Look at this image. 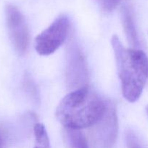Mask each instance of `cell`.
<instances>
[{"mask_svg": "<svg viewBox=\"0 0 148 148\" xmlns=\"http://www.w3.org/2000/svg\"><path fill=\"white\" fill-rule=\"evenodd\" d=\"M108 102L88 85L65 95L56 109V118L66 129L91 128L103 117Z\"/></svg>", "mask_w": 148, "mask_h": 148, "instance_id": "6da1fadb", "label": "cell"}, {"mask_svg": "<svg viewBox=\"0 0 148 148\" xmlns=\"http://www.w3.org/2000/svg\"><path fill=\"white\" fill-rule=\"evenodd\" d=\"M122 93L129 102H136L142 93L148 78V58L139 49H126L115 35L112 37Z\"/></svg>", "mask_w": 148, "mask_h": 148, "instance_id": "7a4b0ae2", "label": "cell"}, {"mask_svg": "<svg viewBox=\"0 0 148 148\" xmlns=\"http://www.w3.org/2000/svg\"><path fill=\"white\" fill-rule=\"evenodd\" d=\"M65 82L68 89L75 90L87 85L89 72L85 56L75 39H71L66 49Z\"/></svg>", "mask_w": 148, "mask_h": 148, "instance_id": "3957f363", "label": "cell"}, {"mask_svg": "<svg viewBox=\"0 0 148 148\" xmlns=\"http://www.w3.org/2000/svg\"><path fill=\"white\" fill-rule=\"evenodd\" d=\"M71 22L65 14L58 16L50 25L36 36L35 49L39 54L47 56L56 51L68 36Z\"/></svg>", "mask_w": 148, "mask_h": 148, "instance_id": "277c9868", "label": "cell"}, {"mask_svg": "<svg viewBox=\"0 0 148 148\" xmlns=\"http://www.w3.org/2000/svg\"><path fill=\"white\" fill-rule=\"evenodd\" d=\"M90 137L94 148H112L115 143L118 123L115 107L108 102L107 111L102 118L91 127Z\"/></svg>", "mask_w": 148, "mask_h": 148, "instance_id": "5b68a950", "label": "cell"}, {"mask_svg": "<svg viewBox=\"0 0 148 148\" xmlns=\"http://www.w3.org/2000/svg\"><path fill=\"white\" fill-rule=\"evenodd\" d=\"M7 30L12 43L20 55L26 52L29 43V33L27 23L21 12L12 4L5 9Z\"/></svg>", "mask_w": 148, "mask_h": 148, "instance_id": "8992f818", "label": "cell"}, {"mask_svg": "<svg viewBox=\"0 0 148 148\" xmlns=\"http://www.w3.org/2000/svg\"><path fill=\"white\" fill-rule=\"evenodd\" d=\"M121 20L123 30L128 41L131 46H133V49H138L139 45V38L135 26L133 12L129 6L126 5L122 8Z\"/></svg>", "mask_w": 148, "mask_h": 148, "instance_id": "52a82bcc", "label": "cell"}, {"mask_svg": "<svg viewBox=\"0 0 148 148\" xmlns=\"http://www.w3.org/2000/svg\"><path fill=\"white\" fill-rule=\"evenodd\" d=\"M64 132L70 148H90L86 137L81 130L65 128Z\"/></svg>", "mask_w": 148, "mask_h": 148, "instance_id": "ba28073f", "label": "cell"}, {"mask_svg": "<svg viewBox=\"0 0 148 148\" xmlns=\"http://www.w3.org/2000/svg\"><path fill=\"white\" fill-rule=\"evenodd\" d=\"M121 0H96L97 4L104 12H110L116 8Z\"/></svg>", "mask_w": 148, "mask_h": 148, "instance_id": "9c48e42d", "label": "cell"}, {"mask_svg": "<svg viewBox=\"0 0 148 148\" xmlns=\"http://www.w3.org/2000/svg\"><path fill=\"white\" fill-rule=\"evenodd\" d=\"M128 148H142L137 137L132 132H128L126 137Z\"/></svg>", "mask_w": 148, "mask_h": 148, "instance_id": "30bf717a", "label": "cell"}, {"mask_svg": "<svg viewBox=\"0 0 148 148\" xmlns=\"http://www.w3.org/2000/svg\"><path fill=\"white\" fill-rule=\"evenodd\" d=\"M7 133L1 126H0V148H5Z\"/></svg>", "mask_w": 148, "mask_h": 148, "instance_id": "8fae6325", "label": "cell"}, {"mask_svg": "<svg viewBox=\"0 0 148 148\" xmlns=\"http://www.w3.org/2000/svg\"><path fill=\"white\" fill-rule=\"evenodd\" d=\"M34 148H51L50 145H45V146H42V145H36L35 146Z\"/></svg>", "mask_w": 148, "mask_h": 148, "instance_id": "7c38bea8", "label": "cell"}, {"mask_svg": "<svg viewBox=\"0 0 148 148\" xmlns=\"http://www.w3.org/2000/svg\"><path fill=\"white\" fill-rule=\"evenodd\" d=\"M146 111H147V114H148V106L146 107Z\"/></svg>", "mask_w": 148, "mask_h": 148, "instance_id": "4fadbf2b", "label": "cell"}]
</instances>
